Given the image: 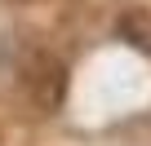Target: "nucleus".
Segmentation results:
<instances>
[{"instance_id": "f03ea898", "label": "nucleus", "mask_w": 151, "mask_h": 146, "mask_svg": "<svg viewBox=\"0 0 151 146\" xmlns=\"http://www.w3.org/2000/svg\"><path fill=\"white\" fill-rule=\"evenodd\" d=\"M116 36H120L124 44H133V49L151 53V14H142V9H129V14H120V22H116Z\"/></svg>"}, {"instance_id": "f257e3e1", "label": "nucleus", "mask_w": 151, "mask_h": 146, "mask_svg": "<svg viewBox=\"0 0 151 146\" xmlns=\"http://www.w3.org/2000/svg\"><path fill=\"white\" fill-rule=\"evenodd\" d=\"M18 75H22V89H27V98H31L36 111L53 115L62 106V98H67V66L53 53H27Z\"/></svg>"}]
</instances>
